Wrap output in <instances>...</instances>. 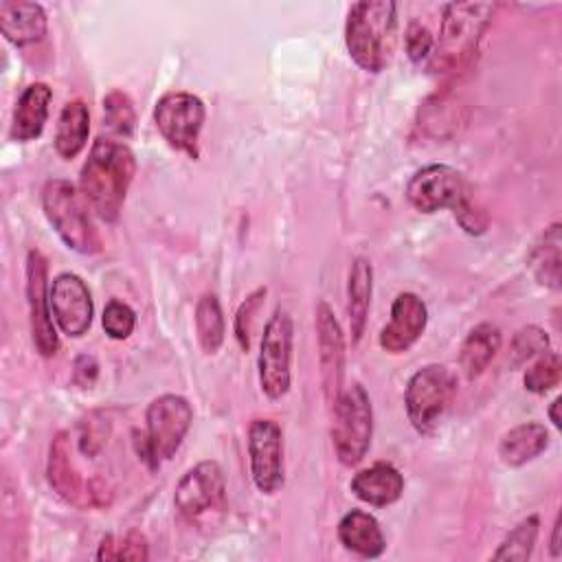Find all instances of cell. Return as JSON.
Instances as JSON below:
<instances>
[{"mask_svg":"<svg viewBox=\"0 0 562 562\" xmlns=\"http://www.w3.org/2000/svg\"><path fill=\"white\" fill-rule=\"evenodd\" d=\"M316 340H318V364H321V382L325 391V400L329 404L342 391V373H345V340L342 329L325 301L316 305Z\"/></svg>","mask_w":562,"mask_h":562,"instance_id":"cell-15","label":"cell"},{"mask_svg":"<svg viewBox=\"0 0 562 562\" xmlns=\"http://www.w3.org/2000/svg\"><path fill=\"white\" fill-rule=\"evenodd\" d=\"M494 2H450L443 7L439 37L432 44L428 68L452 72L465 66L494 15Z\"/></svg>","mask_w":562,"mask_h":562,"instance_id":"cell-3","label":"cell"},{"mask_svg":"<svg viewBox=\"0 0 562 562\" xmlns=\"http://www.w3.org/2000/svg\"><path fill=\"white\" fill-rule=\"evenodd\" d=\"M432 35L426 26H422L419 22H411L404 35V46H406V55L411 57V61H422L426 57H430L432 53Z\"/></svg>","mask_w":562,"mask_h":562,"instance_id":"cell-37","label":"cell"},{"mask_svg":"<svg viewBox=\"0 0 562 562\" xmlns=\"http://www.w3.org/2000/svg\"><path fill=\"white\" fill-rule=\"evenodd\" d=\"M193 422L191 404L176 393H165L149 402L145 413V437L156 463L169 461L182 446Z\"/></svg>","mask_w":562,"mask_h":562,"instance_id":"cell-9","label":"cell"},{"mask_svg":"<svg viewBox=\"0 0 562 562\" xmlns=\"http://www.w3.org/2000/svg\"><path fill=\"white\" fill-rule=\"evenodd\" d=\"M452 213H454L459 226H461L468 235H481V233H485V228H487V215H485V211H483L481 206H476V204L472 202V195H470V193L463 195V200L452 209Z\"/></svg>","mask_w":562,"mask_h":562,"instance_id":"cell-36","label":"cell"},{"mask_svg":"<svg viewBox=\"0 0 562 562\" xmlns=\"http://www.w3.org/2000/svg\"><path fill=\"white\" fill-rule=\"evenodd\" d=\"M86 195L68 180L53 178L44 184L42 209L48 224L59 239L79 255H94L101 250V237L88 211Z\"/></svg>","mask_w":562,"mask_h":562,"instance_id":"cell-4","label":"cell"},{"mask_svg":"<svg viewBox=\"0 0 562 562\" xmlns=\"http://www.w3.org/2000/svg\"><path fill=\"white\" fill-rule=\"evenodd\" d=\"M50 310L57 327L72 338L83 336L92 325V296L79 274L61 272L50 283Z\"/></svg>","mask_w":562,"mask_h":562,"instance_id":"cell-13","label":"cell"},{"mask_svg":"<svg viewBox=\"0 0 562 562\" xmlns=\"http://www.w3.org/2000/svg\"><path fill=\"white\" fill-rule=\"evenodd\" d=\"M549 446V430L538 422H527L507 430L498 443V457L505 465L518 468L533 461Z\"/></svg>","mask_w":562,"mask_h":562,"instance_id":"cell-22","label":"cell"},{"mask_svg":"<svg viewBox=\"0 0 562 562\" xmlns=\"http://www.w3.org/2000/svg\"><path fill=\"white\" fill-rule=\"evenodd\" d=\"M349 490L356 498L373 507L393 505L404 492V476L402 472L384 461H378L360 472L353 474Z\"/></svg>","mask_w":562,"mask_h":562,"instance_id":"cell-18","label":"cell"},{"mask_svg":"<svg viewBox=\"0 0 562 562\" xmlns=\"http://www.w3.org/2000/svg\"><path fill=\"white\" fill-rule=\"evenodd\" d=\"M204 103L191 92H167L156 101L154 123L162 138L189 158H198V138L204 125Z\"/></svg>","mask_w":562,"mask_h":562,"instance_id":"cell-8","label":"cell"},{"mask_svg":"<svg viewBox=\"0 0 562 562\" xmlns=\"http://www.w3.org/2000/svg\"><path fill=\"white\" fill-rule=\"evenodd\" d=\"M426 323H428L426 303L413 292H402L393 299L391 318L382 327L378 342L389 353H402L419 340V336L426 329Z\"/></svg>","mask_w":562,"mask_h":562,"instance_id":"cell-16","label":"cell"},{"mask_svg":"<svg viewBox=\"0 0 562 562\" xmlns=\"http://www.w3.org/2000/svg\"><path fill=\"white\" fill-rule=\"evenodd\" d=\"M334 408L331 443L342 465H356L364 459L373 437V406L362 384L340 391Z\"/></svg>","mask_w":562,"mask_h":562,"instance_id":"cell-5","label":"cell"},{"mask_svg":"<svg viewBox=\"0 0 562 562\" xmlns=\"http://www.w3.org/2000/svg\"><path fill=\"white\" fill-rule=\"evenodd\" d=\"M88 134H90L88 105L79 99L66 103L55 127V151L66 160L75 158L86 147Z\"/></svg>","mask_w":562,"mask_h":562,"instance_id":"cell-25","label":"cell"},{"mask_svg":"<svg viewBox=\"0 0 562 562\" xmlns=\"http://www.w3.org/2000/svg\"><path fill=\"white\" fill-rule=\"evenodd\" d=\"M338 540L347 551L369 560L380 558L386 549V540L380 529V522L375 520V516L362 509H351L340 518Z\"/></svg>","mask_w":562,"mask_h":562,"instance_id":"cell-20","label":"cell"},{"mask_svg":"<svg viewBox=\"0 0 562 562\" xmlns=\"http://www.w3.org/2000/svg\"><path fill=\"white\" fill-rule=\"evenodd\" d=\"M97 369H99V364H97V360H94L92 356H81V358H77V362H75V380H77L81 386H88V384L94 382Z\"/></svg>","mask_w":562,"mask_h":562,"instance_id":"cell-39","label":"cell"},{"mask_svg":"<svg viewBox=\"0 0 562 562\" xmlns=\"http://www.w3.org/2000/svg\"><path fill=\"white\" fill-rule=\"evenodd\" d=\"M134 171L136 158L125 143L103 136L92 143L79 173V187L101 220L114 222L119 217Z\"/></svg>","mask_w":562,"mask_h":562,"instance_id":"cell-1","label":"cell"},{"mask_svg":"<svg viewBox=\"0 0 562 562\" xmlns=\"http://www.w3.org/2000/svg\"><path fill=\"white\" fill-rule=\"evenodd\" d=\"M395 2L360 0L351 4L345 24V44L351 59L367 72H380L395 48Z\"/></svg>","mask_w":562,"mask_h":562,"instance_id":"cell-2","label":"cell"},{"mask_svg":"<svg viewBox=\"0 0 562 562\" xmlns=\"http://www.w3.org/2000/svg\"><path fill=\"white\" fill-rule=\"evenodd\" d=\"M292 336H294V325L290 314L281 307L274 310V314L266 323L261 345H259V358H257L259 386L263 395L270 400H281L290 391Z\"/></svg>","mask_w":562,"mask_h":562,"instance_id":"cell-7","label":"cell"},{"mask_svg":"<svg viewBox=\"0 0 562 562\" xmlns=\"http://www.w3.org/2000/svg\"><path fill=\"white\" fill-rule=\"evenodd\" d=\"M560 397H555L553 402H551V406H549V419H551V424L555 426V428H560V415H558V408H560Z\"/></svg>","mask_w":562,"mask_h":562,"instance_id":"cell-41","label":"cell"},{"mask_svg":"<svg viewBox=\"0 0 562 562\" xmlns=\"http://www.w3.org/2000/svg\"><path fill=\"white\" fill-rule=\"evenodd\" d=\"M195 334L204 353H217L224 342L226 323L224 312L215 294H202L195 303Z\"/></svg>","mask_w":562,"mask_h":562,"instance_id":"cell-27","label":"cell"},{"mask_svg":"<svg viewBox=\"0 0 562 562\" xmlns=\"http://www.w3.org/2000/svg\"><path fill=\"white\" fill-rule=\"evenodd\" d=\"M50 487L68 503H79L81 496V479L70 459V439L68 432H57L50 441L48 465H46Z\"/></svg>","mask_w":562,"mask_h":562,"instance_id":"cell-23","label":"cell"},{"mask_svg":"<svg viewBox=\"0 0 562 562\" xmlns=\"http://www.w3.org/2000/svg\"><path fill=\"white\" fill-rule=\"evenodd\" d=\"M226 494L224 472L217 461H200L182 474L176 485L173 505L184 518H198L200 514L222 505Z\"/></svg>","mask_w":562,"mask_h":562,"instance_id":"cell-14","label":"cell"},{"mask_svg":"<svg viewBox=\"0 0 562 562\" xmlns=\"http://www.w3.org/2000/svg\"><path fill=\"white\" fill-rule=\"evenodd\" d=\"M560 246H562L560 224L553 222L549 228H544V233L540 235V239L533 244V248L529 252V268H531L536 281L551 290H560V279H562L560 277V270H562Z\"/></svg>","mask_w":562,"mask_h":562,"instance_id":"cell-26","label":"cell"},{"mask_svg":"<svg viewBox=\"0 0 562 562\" xmlns=\"http://www.w3.org/2000/svg\"><path fill=\"white\" fill-rule=\"evenodd\" d=\"M248 461L255 487L274 494L283 487V432L274 419L259 417L248 426Z\"/></svg>","mask_w":562,"mask_h":562,"instance_id":"cell-10","label":"cell"},{"mask_svg":"<svg viewBox=\"0 0 562 562\" xmlns=\"http://www.w3.org/2000/svg\"><path fill=\"white\" fill-rule=\"evenodd\" d=\"M101 325L112 340H125L136 327V314L127 303L112 299L103 310Z\"/></svg>","mask_w":562,"mask_h":562,"instance_id":"cell-34","label":"cell"},{"mask_svg":"<svg viewBox=\"0 0 562 562\" xmlns=\"http://www.w3.org/2000/svg\"><path fill=\"white\" fill-rule=\"evenodd\" d=\"M263 296H266V288H257L255 292H250L244 303L237 307V314H235V323H233V331H235V338L239 342V347L244 351L250 349V334H252V323H255V314L259 312L261 303H263Z\"/></svg>","mask_w":562,"mask_h":562,"instance_id":"cell-35","label":"cell"},{"mask_svg":"<svg viewBox=\"0 0 562 562\" xmlns=\"http://www.w3.org/2000/svg\"><path fill=\"white\" fill-rule=\"evenodd\" d=\"M457 123H459V105L446 101V97H432L426 108L419 112V127H424L428 134L443 138L446 136V127H450V134L457 132Z\"/></svg>","mask_w":562,"mask_h":562,"instance_id":"cell-31","label":"cell"},{"mask_svg":"<svg viewBox=\"0 0 562 562\" xmlns=\"http://www.w3.org/2000/svg\"><path fill=\"white\" fill-rule=\"evenodd\" d=\"M538 527L540 520L538 516H527L522 518L498 544V549L492 553L494 560H516V562H525L536 544L538 538Z\"/></svg>","mask_w":562,"mask_h":562,"instance_id":"cell-28","label":"cell"},{"mask_svg":"<svg viewBox=\"0 0 562 562\" xmlns=\"http://www.w3.org/2000/svg\"><path fill=\"white\" fill-rule=\"evenodd\" d=\"M371 292H373V268L369 259L356 257L347 279V314H349V329H351L353 342H358L364 334Z\"/></svg>","mask_w":562,"mask_h":562,"instance_id":"cell-21","label":"cell"},{"mask_svg":"<svg viewBox=\"0 0 562 562\" xmlns=\"http://www.w3.org/2000/svg\"><path fill=\"white\" fill-rule=\"evenodd\" d=\"M498 347H501V331L496 325L481 323L472 327L459 351V364L465 378L468 380L479 378L496 356Z\"/></svg>","mask_w":562,"mask_h":562,"instance_id":"cell-24","label":"cell"},{"mask_svg":"<svg viewBox=\"0 0 562 562\" xmlns=\"http://www.w3.org/2000/svg\"><path fill=\"white\" fill-rule=\"evenodd\" d=\"M103 123L119 136H132L136 130V110L123 90H112L103 97Z\"/></svg>","mask_w":562,"mask_h":562,"instance_id":"cell-30","label":"cell"},{"mask_svg":"<svg viewBox=\"0 0 562 562\" xmlns=\"http://www.w3.org/2000/svg\"><path fill=\"white\" fill-rule=\"evenodd\" d=\"M0 31L13 46H29L46 35V13L37 2H0Z\"/></svg>","mask_w":562,"mask_h":562,"instance_id":"cell-19","label":"cell"},{"mask_svg":"<svg viewBox=\"0 0 562 562\" xmlns=\"http://www.w3.org/2000/svg\"><path fill=\"white\" fill-rule=\"evenodd\" d=\"M560 529H562V518L558 516L553 522V533H551V553L560 555L562 553V544H560Z\"/></svg>","mask_w":562,"mask_h":562,"instance_id":"cell-40","label":"cell"},{"mask_svg":"<svg viewBox=\"0 0 562 562\" xmlns=\"http://www.w3.org/2000/svg\"><path fill=\"white\" fill-rule=\"evenodd\" d=\"M549 349V336L542 327L538 325H527L520 327L509 345V364L512 367H520L522 362H527L533 356H540Z\"/></svg>","mask_w":562,"mask_h":562,"instance_id":"cell-33","label":"cell"},{"mask_svg":"<svg viewBox=\"0 0 562 562\" xmlns=\"http://www.w3.org/2000/svg\"><path fill=\"white\" fill-rule=\"evenodd\" d=\"M105 432H108V424L97 417L90 415L83 424H81V435H79V450L88 457H94L103 443H105Z\"/></svg>","mask_w":562,"mask_h":562,"instance_id":"cell-38","label":"cell"},{"mask_svg":"<svg viewBox=\"0 0 562 562\" xmlns=\"http://www.w3.org/2000/svg\"><path fill=\"white\" fill-rule=\"evenodd\" d=\"M50 99H53V90L44 81H35L22 90L11 119V130H9L11 140H18V143L35 140L44 132Z\"/></svg>","mask_w":562,"mask_h":562,"instance_id":"cell-17","label":"cell"},{"mask_svg":"<svg viewBox=\"0 0 562 562\" xmlns=\"http://www.w3.org/2000/svg\"><path fill=\"white\" fill-rule=\"evenodd\" d=\"M26 301L33 345L40 356L50 358L59 349V338L55 329V318L50 310V288H48V266L46 257L35 248L26 257Z\"/></svg>","mask_w":562,"mask_h":562,"instance_id":"cell-11","label":"cell"},{"mask_svg":"<svg viewBox=\"0 0 562 562\" xmlns=\"http://www.w3.org/2000/svg\"><path fill=\"white\" fill-rule=\"evenodd\" d=\"M149 558V549H147V540L143 533L138 531H127L123 536H105L99 544L97 551V560H147Z\"/></svg>","mask_w":562,"mask_h":562,"instance_id":"cell-29","label":"cell"},{"mask_svg":"<svg viewBox=\"0 0 562 562\" xmlns=\"http://www.w3.org/2000/svg\"><path fill=\"white\" fill-rule=\"evenodd\" d=\"M470 193L463 176L448 165H428L413 173L406 184V200L419 213L454 209Z\"/></svg>","mask_w":562,"mask_h":562,"instance_id":"cell-12","label":"cell"},{"mask_svg":"<svg viewBox=\"0 0 562 562\" xmlns=\"http://www.w3.org/2000/svg\"><path fill=\"white\" fill-rule=\"evenodd\" d=\"M562 375V360L555 351H544L540 353V358L525 371V389L531 393H547L549 389H553L560 382Z\"/></svg>","mask_w":562,"mask_h":562,"instance_id":"cell-32","label":"cell"},{"mask_svg":"<svg viewBox=\"0 0 562 562\" xmlns=\"http://www.w3.org/2000/svg\"><path fill=\"white\" fill-rule=\"evenodd\" d=\"M454 391L452 373L443 364H426L406 382L404 406L411 426L419 435H430L439 426Z\"/></svg>","mask_w":562,"mask_h":562,"instance_id":"cell-6","label":"cell"}]
</instances>
